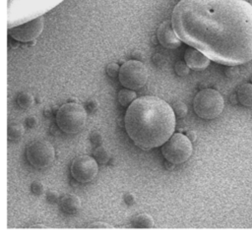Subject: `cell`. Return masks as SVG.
Wrapping results in <instances>:
<instances>
[{
	"label": "cell",
	"mask_w": 252,
	"mask_h": 238,
	"mask_svg": "<svg viewBox=\"0 0 252 238\" xmlns=\"http://www.w3.org/2000/svg\"><path fill=\"white\" fill-rule=\"evenodd\" d=\"M189 66L186 64V62L184 61H178L175 66H174V70L176 72V74L180 77H184V76H187L189 74Z\"/></svg>",
	"instance_id": "20"
},
{
	"label": "cell",
	"mask_w": 252,
	"mask_h": 238,
	"mask_svg": "<svg viewBox=\"0 0 252 238\" xmlns=\"http://www.w3.org/2000/svg\"><path fill=\"white\" fill-rule=\"evenodd\" d=\"M131 223L137 228H151L154 226V219L148 213H139L132 218Z\"/></svg>",
	"instance_id": "14"
},
{
	"label": "cell",
	"mask_w": 252,
	"mask_h": 238,
	"mask_svg": "<svg viewBox=\"0 0 252 238\" xmlns=\"http://www.w3.org/2000/svg\"><path fill=\"white\" fill-rule=\"evenodd\" d=\"M60 208L66 213L74 214L81 208V200L75 194H66L60 200Z\"/></svg>",
	"instance_id": "12"
},
{
	"label": "cell",
	"mask_w": 252,
	"mask_h": 238,
	"mask_svg": "<svg viewBox=\"0 0 252 238\" xmlns=\"http://www.w3.org/2000/svg\"><path fill=\"white\" fill-rule=\"evenodd\" d=\"M172 109L174 111V114L177 118H184L187 115L188 109L184 102L182 101H176L173 103Z\"/></svg>",
	"instance_id": "19"
},
{
	"label": "cell",
	"mask_w": 252,
	"mask_h": 238,
	"mask_svg": "<svg viewBox=\"0 0 252 238\" xmlns=\"http://www.w3.org/2000/svg\"><path fill=\"white\" fill-rule=\"evenodd\" d=\"M193 151L192 142L181 133L172 134L161 146L163 157L172 164H180L189 159Z\"/></svg>",
	"instance_id": "5"
},
{
	"label": "cell",
	"mask_w": 252,
	"mask_h": 238,
	"mask_svg": "<svg viewBox=\"0 0 252 238\" xmlns=\"http://www.w3.org/2000/svg\"><path fill=\"white\" fill-rule=\"evenodd\" d=\"M44 19L42 16L37 17L28 23L8 29V34L17 41L29 42L34 40L43 30Z\"/></svg>",
	"instance_id": "9"
},
{
	"label": "cell",
	"mask_w": 252,
	"mask_h": 238,
	"mask_svg": "<svg viewBox=\"0 0 252 238\" xmlns=\"http://www.w3.org/2000/svg\"><path fill=\"white\" fill-rule=\"evenodd\" d=\"M87 121V111L83 105L68 102L60 106L56 113V124L66 134L81 132Z\"/></svg>",
	"instance_id": "3"
},
{
	"label": "cell",
	"mask_w": 252,
	"mask_h": 238,
	"mask_svg": "<svg viewBox=\"0 0 252 238\" xmlns=\"http://www.w3.org/2000/svg\"><path fill=\"white\" fill-rule=\"evenodd\" d=\"M94 157L99 164H105L110 159V152L101 146H98L94 150Z\"/></svg>",
	"instance_id": "17"
},
{
	"label": "cell",
	"mask_w": 252,
	"mask_h": 238,
	"mask_svg": "<svg viewBox=\"0 0 252 238\" xmlns=\"http://www.w3.org/2000/svg\"><path fill=\"white\" fill-rule=\"evenodd\" d=\"M124 201H125V203H126L127 205L130 206V205L134 204V202H135V197H134L133 194L127 193V194L124 195Z\"/></svg>",
	"instance_id": "28"
},
{
	"label": "cell",
	"mask_w": 252,
	"mask_h": 238,
	"mask_svg": "<svg viewBox=\"0 0 252 238\" xmlns=\"http://www.w3.org/2000/svg\"><path fill=\"white\" fill-rule=\"evenodd\" d=\"M31 191L36 195V196H39L41 195L43 192H44V186L43 184L38 181V180H34L32 184H31Z\"/></svg>",
	"instance_id": "21"
},
{
	"label": "cell",
	"mask_w": 252,
	"mask_h": 238,
	"mask_svg": "<svg viewBox=\"0 0 252 238\" xmlns=\"http://www.w3.org/2000/svg\"><path fill=\"white\" fill-rule=\"evenodd\" d=\"M224 101L221 94L213 89L200 90L193 99L195 113L202 119L211 120L218 117L223 109Z\"/></svg>",
	"instance_id": "4"
},
{
	"label": "cell",
	"mask_w": 252,
	"mask_h": 238,
	"mask_svg": "<svg viewBox=\"0 0 252 238\" xmlns=\"http://www.w3.org/2000/svg\"><path fill=\"white\" fill-rule=\"evenodd\" d=\"M120 67L116 63H109L106 66V74L111 78H116L119 74Z\"/></svg>",
	"instance_id": "22"
},
{
	"label": "cell",
	"mask_w": 252,
	"mask_h": 238,
	"mask_svg": "<svg viewBox=\"0 0 252 238\" xmlns=\"http://www.w3.org/2000/svg\"><path fill=\"white\" fill-rule=\"evenodd\" d=\"M237 100L244 106H252V83L243 84L240 86L236 92Z\"/></svg>",
	"instance_id": "13"
},
{
	"label": "cell",
	"mask_w": 252,
	"mask_h": 238,
	"mask_svg": "<svg viewBox=\"0 0 252 238\" xmlns=\"http://www.w3.org/2000/svg\"><path fill=\"white\" fill-rule=\"evenodd\" d=\"M70 171L73 178L79 183H89L97 174V161L89 155H79L73 159Z\"/></svg>",
	"instance_id": "8"
},
{
	"label": "cell",
	"mask_w": 252,
	"mask_h": 238,
	"mask_svg": "<svg viewBox=\"0 0 252 238\" xmlns=\"http://www.w3.org/2000/svg\"><path fill=\"white\" fill-rule=\"evenodd\" d=\"M24 126L21 123H10L7 129V137L11 141H18L24 135Z\"/></svg>",
	"instance_id": "16"
},
{
	"label": "cell",
	"mask_w": 252,
	"mask_h": 238,
	"mask_svg": "<svg viewBox=\"0 0 252 238\" xmlns=\"http://www.w3.org/2000/svg\"><path fill=\"white\" fill-rule=\"evenodd\" d=\"M90 140L92 141V143H93L94 145L99 146V145L102 143L103 138H102V135H101V133H100L99 131L94 130V131H92L91 134H90Z\"/></svg>",
	"instance_id": "23"
},
{
	"label": "cell",
	"mask_w": 252,
	"mask_h": 238,
	"mask_svg": "<svg viewBox=\"0 0 252 238\" xmlns=\"http://www.w3.org/2000/svg\"><path fill=\"white\" fill-rule=\"evenodd\" d=\"M175 114L163 99L145 95L136 98L126 110L124 122L129 138L148 150L162 146L173 134Z\"/></svg>",
	"instance_id": "2"
},
{
	"label": "cell",
	"mask_w": 252,
	"mask_h": 238,
	"mask_svg": "<svg viewBox=\"0 0 252 238\" xmlns=\"http://www.w3.org/2000/svg\"><path fill=\"white\" fill-rule=\"evenodd\" d=\"M148 76V69L143 62L128 60L120 66L118 79L124 88L136 90L146 85Z\"/></svg>",
	"instance_id": "6"
},
{
	"label": "cell",
	"mask_w": 252,
	"mask_h": 238,
	"mask_svg": "<svg viewBox=\"0 0 252 238\" xmlns=\"http://www.w3.org/2000/svg\"><path fill=\"white\" fill-rule=\"evenodd\" d=\"M33 101H34L33 96L30 92H27V91L21 92L17 97V102H18L19 106L23 109L30 108L33 104Z\"/></svg>",
	"instance_id": "18"
},
{
	"label": "cell",
	"mask_w": 252,
	"mask_h": 238,
	"mask_svg": "<svg viewBox=\"0 0 252 238\" xmlns=\"http://www.w3.org/2000/svg\"><path fill=\"white\" fill-rule=\"evenodd\" d=\"M171 23L183 42L215 62L252 60V5L246 0H180Z\"/></svg>",
	"instance_id": "1"
},
{
	"label": "cell",
	"mask_w": 252,
	"mask_h": 238,
	"mask_svg": "<svg viewBox=\"0 0 252 238\" xmlns=\"http://www.w3.org/2000/svg\"><path fill=\"white\" fill-rule=\"evenodd\" d=\"M46 199H47V201H48L49 203H51V204L57 203L58 200H59V194H58L57 192H55V191L50 190V191H48L47 194H46Z\"/></svg>",
	"instance_id": "25"
},
{
	"label": "cell",
	"mask_w": 252,
	"mask_h": 238,
	"mask_svg": "<svg viewBox=\"0 0 252 238\" xmlns=\"http://www.w3.org/2000/svg\"><path fill=\"white\" fill-rule=\"evenodd\" d=\"M86 108H87V111L90 112V113H94L96 111V109L98 108V102L96 99H94V98H91L89 99L87 102H86Z\"/></svg>",
	"instance_id": "24"
},
{
	"label": "cell",
	"mask_w": 252,
	"mask_h": 238,
	"mask_svg": "<svg viewBox=\"0 0 252 238\" xmlns=\"http://www.w3.org/2000/svg\"><path fill=\"white\" fill-rule=\"evenodd\" d=\"M26 125L29 127V128H35L37 126V118L35 116H29L27 119H26Z\"/></svg>",
	"instance_id": "26"
},
{
	"label": "cell",
	"mask_w": 252,
	"mask_h": 238,
	"mask_svg": "<svg viewBox=\"0 0 252 238\" xmlns=\"http://www.w3.org/2000/svg\"><path fill=\"white\" fill-rule=\"evenodd\" d=\"M246 1H247V0H246Z\"/></svg>",
	"instance_id": "32"
},
{
	"label": "cell",
	"mask_w": 252,
	"mask_h": 238,
	"mask_svg": "<svg viewBox=\"0 0 252 238\" xmlns=\"http://www.w3.org/2000/svg\"><path fill=\"white\" fill-rule=\"evenodd\" d=\"M186 136L189 138V140H190L191 142H194V141L196 140V138H197V135H196V132H195V131H188L187 134H186Z\"/></svg>",
	"instance_id": "29"
},
{
	"label": "cell",
	"mask_w": 252,
	"mask_h": 238,
	"mask_svg": "<svg viewBox=\"0 0 252 238\" xmlns=\"http://www.w3.org/2000/svg\"><path fill=\"white\" fill-rule=\"evenodd\" d=\"M157 37L163 47L169 49L177 48L182 41L176 33L171 21H164L159 25L157 30Z\"/></svg>",
	"instance_id": "10"
},
{
	"label": "cell",
	"mask_w": 252,
	"mask_h": 238,
	"mask_svg": "<svg viewBox=\"0 0 252 238\" xmlns=\"http://www.w3.org/2000/svg\"><path fill=\"white\" fill-rule=\"evenodd\" d=\"M32 227H44V225H42V224H36V225H33Z\"/></svg>",
	"instance_id": "30"
},
{
	"label": "cell",
	"mask_w": 252,
	"mask_h": 238,
	"mask_svg": "<svg viewBox=\"0 0 252 238\" xmlns=\"http://www.w3.org/2000/svg\"><path fill=\"white\" fill-rule=\"evenodd\" d=\"M251 81H252V80H251Z\"/></svg>",
	"instance_id": "31"
},
{
	"label": "cell",
	"mask_w": 252,
	"mask_h": 238,
	"mask_svg": "<svg viewBox=\"0 0 252 238\" xmlns=\"http://www.w3.org/2000/svg\"><path fill=\"white\" fill-rule=\"evenodd\" d=\"M210 58L195 47H188L184 53V61L193 70H203L210 64Z\"/></svg>",
	"instance_id": "11"
},
{
	"label": "cell",
	"mask_w": 252,
	"mask_h": 238,
	"mask_svg": "<svg viewBox=\"0 0 252 238\" xmlns=\"http://www.w3.org/2000/svg\"><path fill=\"white\" fill-rule=\"evenodd\" d=\"M88 227L90 228H111L112 226L105 223V222H100V221H96V222H93V223H90L88 225Z\"/></svg>",
	"instance_id": "27"
},
{
	"label": "cell",
	"mask_w": 252,
	"mask_h": 238,
	"mask_svg": "<svg viewBox=\"0 0 252 238\" xmlns=\"http://www.w3.org/2000/svg\"><path fill=\"white\" fill-rule=\"evenodd\" d=\"M135 99H136V92L133 89L124 88L120 89L118 92V102L124 107L129 106Z\"/></svg>",
	"instance_id": "15"
},
{
	"label": "cell",
	"mask_w": 252,
	"mask_h": 238,
	"mask_svg": "<svg viewBox=\"0 0 252 238\" xmlns=\"http://www.w3.org/2000/svg\"><path fill=\"white\" fill-rule=\"evenodd\" d=\"M26 155L30 164L36 169H44L51 165L55 158L53 146L45 140H34L29 144Z\"/></svg>",
	"instance_id": "7"
}]
</instances>
